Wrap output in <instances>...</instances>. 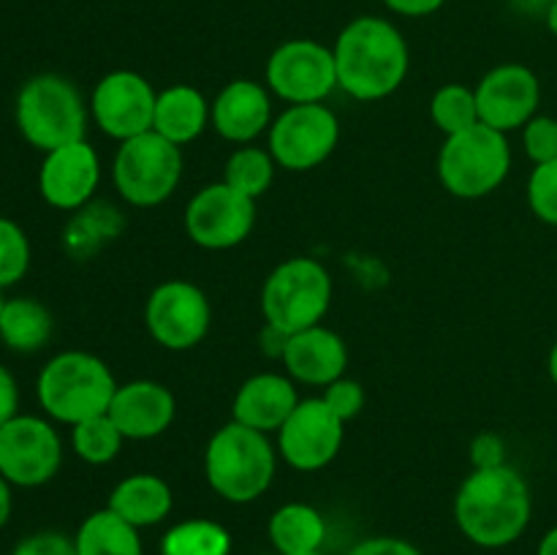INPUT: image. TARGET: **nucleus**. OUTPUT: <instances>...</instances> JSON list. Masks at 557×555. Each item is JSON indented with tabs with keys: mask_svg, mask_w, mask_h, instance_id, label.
Returning <instances> with one entry per match:
<instances>
[{
	"mask_svg": "<svg viewBox=\"0 0 557 555\" xmlns=\"http://www.w3.org/2000/svg\"><path fill=\"white\" fill-rule=\"evenodd\" d=\"M337 87L354 101H384L400 90L411 69L406 36L384 16H357L337 36Z\"/></svg>",
	"mask_w": 557,
	"mask_h": 555,
	"instance_id": "1",
	"label": "nucleus"
},
{
	"mask_svg": "<svg viewBox=\"0 0 557 555\" xmlns=\"http://www.w3.org/2000/svg\"><path fill=\"white\" fill-rule=\"evenodd\" d=\"M533 515L531 488L515 466L473 468L455 495V522L468 542L487 550L515 544Z\"/></svg>",
	"mask_w": 557,
	"mask_h": 555,
	"instance_id": "2",
	"label": "nucleus"
},
{
	"mask_svg": "<svg viewBox=\"0 0 557 555\" xmlns=\"http://www.w3.org/2000/svg\"><path fill=\"white\" fill-rule=\"evenodd\" d=\"M277 446L261 430L226 422L205 449V477L212 493L228 504H250L275 482Z\"/></svg>",
	"mask_w": 557,
	"mask_h": 555,
	"instance_id": "3",
	"label": "nucleus"
},
{
	"mask_svg": "<svg viewBox=\"0 0 557 555\" xmlns=\"http://www.w3.org/2000/svg\"><path fill=\"white\" fill-rule=\"evenodd\" d=\"M117 386L101 357L90 351H60L38 373L36 397L49 419L74 428L107 414Z\"/></svg>",
	"mask_w": 557,
	"mask_h": 555,
	"instance_id": "4",
	"label": "nucleus"
},
{
	"mask_svg": "<svg viewBox=\"0 0 557 555\" xmlns=\"http://www.w3.org/2000/svg\"><path fill=\"white\" fill-rule=\"evenodd\" d=\"M14 118L22 139L49 152L85 139L90 103H85L79 87L65 76L36 74L16 92Z\"/></svg>",
	"mask_w": 557,
	"mask_h": 555,
	"instance_id": "5",
	"label": "nucleus"
},
{
	"mask_svg": "<svg viewBox=\"0 0 557 555\" xmlns=\"http://www.w3.org/2000/svg\"><path fill=\"white\" fill-rule=\"evenodd\" d=\"M332 305V275L319 259L292 256L267 275L261 313L272 330L294 335L324 321Z\"/></svg>",
	"mask_w": 557,
	"mask_h": 555,
	"instance_id": "6",
	"label": "nucleus"
},
{
	"mask_svg": "<svg viewBox=\"0 0 557 555\" xmlns=\"http://www.w3.org/2000/svg\"><path fill=\"white\" fill-rule=\"evenodd\" d=\"M511 172V147L504 131L476 123L446 136L438 152V180L457 199H484Z\"/></svg>",
	"mask_w": 557,
	"mask_h": 555,
	"instance_id": "7",
	"label": "nucleus"
},
{
	"mask_svg": "<svg viewBox=\"0 0 557 555\" xmlns=\"http://www.w3.org/2000/svg\"><path fill=\"white\" fill-rule=\"evenodd\" d=\"M183 180V147L156 131L120 141L112 161V183L131 207H158Z\"/></svg>",
	"mask_w": 557,
	"mask_h": 555,
	"instance_id": "8",
	"label": "nucleus"
},
{
	"mask_svg": "<svg viewBox=\"0 0 557 555\" xmlns=\"http://www.w3.org/2000/svg\"><path fill=\"white\" fill-rule=\"evenodd\" d=\"M341 120L326 103H288L267 131V150L286 172H310L335 152Z\"/></svg>",
	"mask_w": 557,
	"mask_h": 555,
	"instance_id": "9",
	"label": "nucleus"
},
{
	"mask_svg": "<svg viewBox=\"0 0 557 555\" xmlns=\"http://www.w3.org/2000/svg\"><path fill=\"white\" fill-rule=\"evenodd\" d=\"M63 466V441L49 419L16 414L0 424V477L11 488H41Z\"/></svg>",
	"mask_w": 557,
	"mask_h": 555,
	"instance_id": "10",
	"label": "nucleus"
},
{
	"mask_svg": "<svg viewBox=\"0 0 557 555\" xmlns=\"http://www.w3.org/2000/svg\"><path fill=\"white\" fill-rule=\"evenodd\" d=\"M264 79L281 101L324 103L337 90L335 52L313 38H288L272 49Z\"/></svg>",
	"mask_w": 557,
	"mask_h": 555,
	"instance_id": "11",
	"label": "nucleus"
},
{
	"mask_svg": "<svg viewBox=\"0 0 557 555\" xmlns=\"http://www.w3.org/2000/svg\"><path fill=\"white\" fill-rule=\"evenodd\" d=\"M256 199L239 194L232 185L210 183L190 196L185 207V234L205 250H228L250 237L256 226Z\"/></svg>",
	"mask_w": 557,
	"mask_h": 555,
	"instance_id": "12",
	"label": "nucleus"
},
{
	"mask_svg": "<svg viewBox=\"0 0 557 555\" xmlns=\"http://www.w3.org/2000/svg\"><path fill=\"white\" fill-rule=\"evenodd\" d=\"M210 324L212 305L196 283L166 281L147 297L145 326L161 348L188 351L205 341Z\"/></svg>",
	"mask_w": 557,
	"mask_h": 555,
	"instance_id": "13",
	"label": "nucleus"
},
{
	"mask_svg": "<svg viewBox=\"0 0 557 555\" xmlns=\"http://www.w3.org/2000/svg\"><path fill=\"white\" fill-rule=\"evenodd\" d=\"M343 441L346 422L326 406L324 397H305L277 430V455L294 471L313 473L341 455Z\"/></svg>",
	"mask_w": 557,
	"mask_h": 555,
	"instance_id": "14",
	"label": "nucleus"
},
{
	"mask_svg": "<svg viewBox=\"0 0 557 555\" xmlns=\"http://www.w3.org/2000/svg\"><path fill=\"white\" fill-rule=\"evenodd\" d=\"M158 92L150 79L136 71H109L90 92V118L109 139H134L152 131Z\"/></svg>",
	"mask_w": 557,
	"mask_h": 555,
	"instance_id": "15",
	"label": "nucleus"
},
{
	"mask_svg": "<svg viewBox=\"0 0 557 555\" xmlns=\"http://www.w3.org/2000/svg\"><path fill=\"white\" fill-rule=\"evenodd\" d=\"M542 103V82L528 65L500 63L490 69L476 85L479 120L495 131L522 128Z\"/></svg>",
	"mask_w": 557,
	"mask_h": 555,
	"instance_id": "16",
	"label": "nucleus"
},
{
	"mask_svg": "<svg viewBox=\"0 0 557 555\" xmlns=\"http://www.w3.org/2000/svg\"><path fill=\"white\" fill-rule=\"evenodd\" d=\"M98 183H101V158L87 139L44 152L38 169V194L54 210H82L98 190Z\"/></svg>",
	"mask_w": 557,
	"mask_h": 555,
	"instance_id": "17",
	"label": "nucleus"
},
{
	"mask_svg": "<svg viewBox=\"0 0 557 555\" xmlns=\"http://www.w3.org/2000/svg\"><path fill=\"white\" fill-rule=\"evenodd\" d=\"M107 414L125 441H150L172 428L177 417V400L161 381L136 379L117 386Z\"/></svg>",
	"mask_w": 557,
	"mask_h": 555,
	"instance_id": "18",
	"label": "nucleus"
},
{
	"mask_svg": "<svg viewBox=\"0 0 557 555\" xmlns=\"http://www.w3.org/2000/svg\"><path fill=\"white\" fill-rule=\"evenodd\" d=\"M270 87L256 79H234L212 101L210 125L232 145H253L272 125Z\"/></svg>",
	"mask_w": 557,
	"mask_h": 555,
	"instance_id": "19",
	"label": "nucleus"
},
{
	"mask_svg": "<svg viewBox=\"0 0 557 555\" xmlns=\"http://www.w3.org/2000/svg\"><path fill=\"white\" fill-rule=\"evenodd\" d=\"M281 359L286 365V373L297 384L321 386L324 390L332 381L346 375L348 346L335 330L315 324L288 335Z\"/></svg>",
	"mask_w": 557,
	"mask_h": 555,
	"instance_id": "20",
	"label": "nucleus"
},
{
	"mask_svg": "<svg viewBox=\"0 0 557 555\" xmlns=\"http://www.w3.org/2000/svg\"><path fill=\"white\" fill-rule=\"evenodd\" d=\"M297 381L281 373H256L237 390L232 403V419L261 433H277L297 403Z\"/></svg>",
	"mask_w": 557,
	"mask_h": 555,
	"instance_id": "21",
	"label": "nucleus"
},
{
	"mask_svg": "<svg viewBox=\"0 0 557 555\" xmlns=\"http://www.w3.org/2000/svg\"><path fill=\"white\" fill-rule=\"evenodd\" d=\"M109 509L114 515L123 517L125 522L141 528L161 526L174 506L172 484L158 473H131V477L120 479L114 490L109 493Z\"/></svg>",
	"mask_w": 557,
	"mask_h": 555,
	"instance_id": "22",
	"label": "nucleus"
},
{
	"mask_svg": "<svg viewBox=\"0 0 557 555\" xmlns=\"http://www.w3.org/2000/svg\"><path fill=\"white\" fill-rule=\"evenodd\" d=\"M212 103L194 85H172L158 92L152 131L177 147L199 139L210 125Z\"/></svg>",
	"mask_w": 557,
	"mask_h": 555,
	"instance_id": "23",
	"label": "nucleus"
},
{
	"mask_svg": "<svg viewBox=\"0 0 557 555\" xmlns=\"http://www.w3.org/2000/svg\"><path fill=\"white\" fill-rule=\"evenodd\" d=\"M267 533L277 555L321 553V544L326 539V520L315 506L292 501L272 511Z\"/></svg>",
	"mask_w": 557,
	"mask_h": 555,
	"instance_id": "24",
	"label": "nucleus"
},
{
	"mask_svg": "<svg viewBox=\"0 0 557 555\" xmlns=\"http://www.w3.org/2000/svg\"><path fill=\"white\" fill-rule=\"evenodd\" d=\"M54 332V319L44 303L33 297H11L0 310V341L16 354L41 351Z\"/></svg>",
	"mask_w": 557,
	"mask_h": 555,
	"instance_id": "25",
	"label": "nucleus"
},
{
	"mask_svg": "<svg viewBox=\"0 0 557 555\" xmlns=\"http://www.w3.org/2000/svg\"><path fill=\"white\" fill-rule=\"evenodd\" d=\"M76 555H145L139 528L114 515L109 506L92 511L74 533Z\"/></svg>",
	"mask_w": 557,
	"mask_h": 555,
	"instance_id": "26",
	"label": "nucleus"
},
{
	"mask_svg": "<svg viewBox=\"0 0 557 555\" xmlns=\"http://www.w3.org/2000/svg\"><path fill=\"white\" fill-rule=\"evenodd\" d=\"M232 533L215 520L194 517L169 528L161 539V555H228Z\"/></svg>",
	"mask_w": 557,
	"mask_h": 555,
	"instance_id": "27",
	"label": "nucleus"
},
{
	"mask_svg": "<svg viewBox=\"0 0 557 555\" xmlns=\"http://www.w3.org/2000/svg\"><path fill=\"white\" fill-rule=\"evenodd\" d=\"M275 169L277 163L270 150H261V147L256 145H239L237 150L226 158L223 183L232 185L239 194L259 201L261 196L270 190L272 180H275Z\"/></svg>",
	"mask_w": 557,
	"mask_h": 555,
	"instance_id": "28",
	"label": "nucleus"
},
{
	"mask_svg": "<svg viewBox=\"0 0 557 555\" xmlns=\"http://www.w3.org/2000/svg\"><path fill=\"white\" fill-rule=\"evenodd\" d=\"M123 444L125 435L120 433V428L112 422L109 414L85 419V422L71 428V449L76 452L79 460L90 462V466L112 462L120 455V449H123Z\"/></svg>",
	"mask_w": 557,
	"mask_h": 555,
	"instance_id": "29",
	"label": "nucleus"
},
{
	"mask_svg": "<svg viewBox=\"0 0 557 555\" xmlns=\"http://www.w3.org/2000/svg\"><path fill=\"white\" fill-rule=\"evenodd\" d=\"M430 118H433V123L446 136L460 134V131L482 123L479 120L476 90L468 85H460V82H449V85L438 87L433 92V98H430Z\"/></svg>",
	"mask_w": 557,
	"mask_h": 555,
	"instance_id": "30",
	"label": "nucleus"
},
{
	"mask_svg": "<svg viewBox=\"0 0 557 555\" xmlns=\"http://www.w3.org/2000/svg\"><path fill=\"white\" fill-rule=\"evenodd\" d=\"M30 270V239L25 229L0 215V288L16 286Z\"/></svg>",
	"mask_w": 557,
	"mask_h": 555,
	"instance_id": "31",
	"label": "nucleus"
},
{
	"mask_svg": "<svg viewBox=\"0 0 557 555\" xmlns=\"http://www.w3.org/2000/svg\"><path fill=\"white\" fill-rule=\"evenodd\" d=\"M528 205L539 221L557 226V158L533 166L528 177Z\"/></svg>",
	"mask_w": 557,
	"mask_h": 555,
	"instance_id": "32",
	"label": "nucleus"
},
{
	"mask_svg": "<svg viewBox=\"0 0 557 555\" xmlns=\"http://www.w3.org/2000/svg\"><path fill=\"white\" fill-rule=\"evenodd\" d=\"M522 145L533 163H547L557 158V118L536 114L522 125Z\"/></svg>",
	"mask_w": 557,
	"mask_h": 555,
	"instance_id": "33",
	"label": "nucleus"
},
{
	"mask_svg": "<svg viewBox=\"0 0 557 555\" xmlns=\"http://www.w3.org/2000/svg\"><path fill=\"white\" fill-rule=\"evenodd\" d=\"M321 397H324L326 406H330L332 411L343 419V422H351V419H357L359 414H362L364 400H368V395H364V386L359 384V381L348 379V375H343V379L332 381L330 386H324V395Z\"/></svg>",
	"mask_w": 557,
	"mask_h": 555,
	"instance_id": "34",
	"label": "nucleus"
},
{
	"mask_svg": "<svg viewBox=\"0 0 557 555\" xmlns=\"http://www.w3.org/2000/svg\"><path fill=\"white\" fill-rule=\"evenodd\" d=\"M98 210H85V215L76 218L69 226V248L74 254H90L92 248L103 243V239L114 237L117 229H109V221L103 215H96Z\"/></svg>",
	"mask_w": 557,
	"mask_h": 555,
	"instance_id": "35",
	"label": "nucleus"
},
{
	"mask_svg": "<svg viewBox=\"0 0 557 555\" xmlns=\"http://www.w3.org/2000/svg\"><path fill=\"white\" fill-rule=\"evenodd\" d=\"M11 555H76L74 536L60 531H36L22 539Z\"/></svg>",
	"mask_w": 557,
	"mask_h": 555,
	"instance_id": "36",
	"label": "nucleus"
},
{
	"mask_svg": "<svg viewBox=\"0 0 557 555\" xmlns=\"http://www.w3.org/2000/svg\"><path fill=\"white\" fill-rule=\"evenodd\" d=\"M346 555H422V550L400 536H370L354 544Z\"/></svg>",
	"mask_w": 557,
	"mask_h": 555,
	"instance_id": "37",
	"label": "nucleus"
},
{
	"mask_svg": "<svg viewBox=\"0 0 557 555\" xmlns=\"http://www.w3.org/2000/svg\"><path fill=\"white\" fill-rule=\"evenodd\" d=\"M473 468H495L506 462V444L500 435L482 433L471 441Z\"/></svg>",
	"mask_w": 557,
	"mask_h": 555,
	"instance_id": "38",
	"label": "nucleus"
},
{
	"mask_svg": "<svg viewBox=\"0 0 557 555\" xmlns=\"http://www.w3.org/2000/svg\"><path fill=\"white\" fill-rule=\"evenodd\" d=\"M20 414V386L11 370L0 365V424L14 419Z\"/></svg>",
	"mask_w": 557,
	"mask_h": 555,
	"instance_id": "39",
	"label": "nucleus"
},
{
	"mask_svg": "<svg viewBox=\"0 0 557 555\" xmlns=\"http://www.w3.org/2000/svg\"><path fill=\"white\" fill-rule=\"evenodd\" d=\"M389 11L400 16H411V20H419V16H430L438 9H444L446 0H381Z\"/></svg>",
	"mask_w": 557,
	"mask_h": 555,
	"instance_id": "40",
	"label": "nucleus"
},
{
	"mask_svg": "<svg viewBox=\"0 0 557 555\" xmlns=\"http://www.w3.org/2000/svg\"><path fill=\"white\" fill-rule=\"evenodd\" d=\"M11 509H14V495H11V484L0 477V531L5 528L9 522Z\"/></svg>",
	"mask_w": 557,
	"mask_h": 555,
	"instance_id": "41",
	"label": "nucleus"
},
{
	"mask_svg": "<svg viewBox=\"0 0 557 555\" xmlns=\"http://www.w3.org/2000/svg\"><path fill=\"white\" fill-rule=\"evenodd\" d=\"M536 555H557V526L549 528V531L544 533V539H542V544H539Z\"/></svg>",
	"mask_w": 557,
	"mask_h": 555,
	"instance_id": "42",
	"label": "nucleus"
},
{
	"mask_svg": "<svg viewBox=\"0 0 557 555\" xmlns=\"http://www.w3.org/2000/svg\"><path fill=\"white\" fill-rule=\"evenodd\" d=\"M547 27L553 36H557V0H549L547 5Z\"/></svg>",
	"mask_w": 557,
	"mask_h": 555,
	"instance_id": "43",
	"label": "nucleus"
},
{
	"mask_svg": "<svg viewBox=\"0 0 557 555\" xmlns=\"http://www.w3.org/2000/svg\"><path fill=\"white\" fill-rule=\"evenodd\" d=\"M547 368H549V379H553V384L557 386V341H555L553 351H549V362H547Z\"/></svg>",
	"mask_w": 557,
	"mask_h": 555,
	"instance_id": "44",
	"label": "nucleus"
},
{
	"mask_svg": "<svg viewBox=\"0 0 557 555\" xmlns=\"http://www.w3.org/2000/svg\"><path fill=\"white\" fill-rule=\"evenodd\" d=\"M3 303H5V297H3V288H0V310H3Z\"/></svg>",
	"mask_w": 557,
	"mask_h": 555,
	"instance_id": "45",
	"label": "nucleus"
},
{
	"mask_svg": "<svg viewBox=\"0 0 557 555\" xmlns=\"http://www.w3.org/2000/svg\"><path fill=\"white\" fill-rule=\"evenodd\" d=\"M302 555H321V553H302Z\"/></svg>",
	"mask_w": 557,
	"mask_h": 555,
	"instance_id": "46",
	"label": "nucleus"
}]
</instances>
